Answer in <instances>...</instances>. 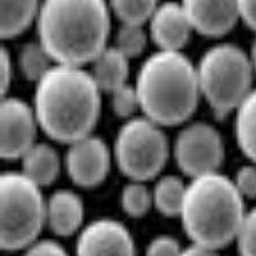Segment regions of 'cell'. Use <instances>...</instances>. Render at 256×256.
<instances>
[{
  "instance_id": "6da1fadb",
  "label": "cell",
  "mask_w": 256,
  "mask_h": 256,
  "mask_svg": "<svg viewBox=\"0 0 256 256\" xmlns=\"http://www.w3.org/2000/svg\"><path fill=\"white\" fill-rule=\"evenodd\" d=\"M32 108L44 134L70 145L94 132L102 109V90L90 70L56 63L36 82Z\"/></svg>"
},
{
  "instance_id": "7a4b0ae2",
  "label": "cell",
  "mask_w": 256,
  "mask_h": 256,
  "mask_svg": "<svg viewBox=\"0 0 256 256\" xmlns=\"http://www.w3.org/2000/svg\"><path fill=\"white\" fill-rule=\"evenodd\" d=\"M35 22L38 41L56 64L84 67L108 46L105 0H42Z\"/></svg>"
},
{
  "instance_id": "3957f363",
  "label": "cell",
  "mask_w": 256,
  "mask_h": 256,
  "mask_svg": "<svg viewBox=\"0 0 256 256\" xmlns=\"http://www.w3.org/2000/svg\"><path fill=\"white\" fill-rule=\"evenodd\" d=\"M134 88L140 112L162 127L187 122L201 98L196 64L182 52L158 50L138 68Z\"/></svg>"
},
{
  "instance_id": "277c9868",
  "label": "cell",
  "mask_w": 256,
  "mask_h": 256,
  "mask_svg": "<svg viewBox=\"0 0 256 256\" xmlns=\"http://www.w3.org/2000/svg\"><path fill=\"white\" fill-rule=\"evenodd\" d=\"M246 212L232 178L214 172L191 178L180 219L191 244L219 250L234 242Z\"/></svg>"
},
{
  "instance_id": "5b68a950",
  "label": "cell",
  "mask_w": 256,
  "mask_h": 256,
  "mask_svg": "<svg viewBox=\"0 0 256 256\" xmlns=\"http://www.w3.org/2000/svg\"><path fill=\"white\" fill-rule=\"evenodd\" d=\"M196 70L201 96L218 116L234 113L254 88L250 54L230 42L209 48Z\"/></svg>"
},
{
  "instance_id": "8992f818",
  "label": "cell",
  "mask_w": 256,
  "mask_h": 256,
  "mask_svg": "<svg viewBox=\"0 0 256 256\" xmlns=\"http://www.w3.org/2000/svg\"><path fill=\"white\" fill-rule=\"evenodd\" d=\"M46 226V198L41 187L24 173L0 176V246L4 251H24L40 238Z\"/></svg>"
},
{
  "instance_id": "52a82bcc",
  "label": "cell",
  "mask_w": 256,
  "mask_h": 256,
  "mask_svg": "<svg viewBox=\"0 0 256 256\" xmlns=\"http://www.w3.org/2000/svg\"><path fill=\"white\" fill-rule=\"evenodd\" d=\"M169 152L163 127L145 116L126 120L113 146V159L118 169L130 180L141 182L154 180L162 173Z\"/></svg>"
},
{
  "instance_id": "ba28073f",
  "label": "cell",
  "mask_w": 256,
  "mask_h": 256,
  "mask_svg": "<svg viewBox=\"0 0 256 256\" xmlns=\"http://www.w3.org/2000/svg\"><path fill=\"white\" fill-rule=\"evenodd\" d=\"M173 155L180 172L195 178L218 172L224 160V144L216 127L194 122L178 132Z\"/></svg>"
},
{
  "instance_id": "9c48e42d",
  "label": "cell",
  "mask_w": 256,
  "mask_h": 256,
  "mask_svg": "<svg viewBox=\"0 0 256 256\" xmlns=\"http://www.w3.org/2000/svg\"><path fill=\"white\" fill-rule=\"evenodd\" d=\"M40 128L32 105L14 96H3L0 105V154L4 160H20L35 145Z\"/></svg>"
},
{
  "instance_id": "30bf717a",
  "label": "cell",
  "mask_w": 256,
  "mask_h": 256,
  "mask_svg": "<svg viewBox=\"0 0 256 256\" xmlns=\"http://www.w3.org/2000/svg\"><path fill=\"white\" fill-rule=\"evenodd\" d=\"M112 158L106 142L91 134L68 145L64 168L73 184L82 188H92L105 180L110 170Z\"/></svg>"
},
{
  "instance_id": "8fae6325",
  "label": "cell",
  "mask_w": 256,
  "mask_h": 256,
  "mask_svg": "<svg viewBox=\"0 0 256 256\" xmlns=\"http://www.w3.org/2000/svg\"><path fill=\"white\" fill-rule=\"evenodd\" d=\"M76 256H136V244L124 224L99 218L80 230Z\"/></svg>"
},
{
  "instance_id": "7c38bea8",
  "label": "cell",
  "mask_w": 256,
  "mask_h": 256,
  "mask_svg": "<svg viewBox=\"0 0 256 256\" xmlns=\"http://www.w3.org/2000/svg\"><path fill=\"white\" fill-rule=\"evenodd\" d=\"M194 31L208 38H219L240 20L238 0H182Z\"/></svg>"
},
{
  "instance_id": "4fadbf2b",
  "label": "cell",
  "mask_w": 256,
  "mask_h": 256,
  "mask_svg": "<svg viewBox=\"0 0 256 256\" xmlns=\"http://www.w3.org/2000/svg\"><path fill=\"white\" fill-rule=\"evenodd\" d=\"M194 31L180 3L166 2L159 4L148 20V32L159 50L180 52L188 42Z\"/></svg>"
},
{
  "instance_id": "5bb4252c",
  "label": "cell",
  "mask_w": 256,
  "mask_h": 256,
  "mask_svg": "<svg viewBox=\"0 0 256 256\" xmlns=\"http://www.w3.org/2000/svg\"><path fill=\"white\" fill-rule=\"evenodd\" d=\"M84 205L70 190H58L46 198V226L59 237L72 236L84 228Z\"/></svg>"
},
{
  "instance_id": "9a60e30c",
  "label": "cell",
  "mask_w": 256,
  "mask_h": 256,
  "mask_svg": "<svg viewBox=\"0 0 256 256\" xmlns=\"http://www.w3.org/2000/svg\"><path fill=\"white\" fill-rule=\"evenodd\" d=\"M91 76L102 92L112 94L128 84L130 59L116 46H106L91 62Z\"/></svg>"
},
{
  "instance_id": "2e32d148",
  "label": "cell",
  "mask_w": 256,
  "mask_h": 256,
  "mask_svg": "<svg viewBox=\"0 0 256 256\" xmlns=\"http://www.w3.org/2000/svg\"><path fill=\"white\" fill-rule=\"evenodd\" d=\"M20 162L22 164L20 172L41 188L54 184L62 169L58 152L46 142H36Z\"/></svg>"
},
{
  "instance_id": "e0dca14e",
  "label": "cell",
  "mask_w": 256,
  "mask_h": 256,
  "mask_svg": "<svg viewBox=\"0 0 256 256\" xmlns=\"http://www.w3.org/2000/svg\"><path fill=\"white\" fill-rule=\"evenodd\" d=\"M234 137L244 156L256 164V88L234 112Z\"/></svg>"
},
{
  "instance_id": "ac0fdd59",
  "label": "cell",
  "mask_w": 256,
  "mask_h": 256,
  "mask_svg": "<svg viewBox=\"0 0 256 256\" xmlns=\"http://www.w3.org/2000/svg\"><path fill=\"white\" fill-rule=\"evenodd\" d=\"M38 0H2L0 34L4 40L17 38L36 20Z\"/></svg>"
},
{
  "instance_id": "d6986e66",
  "label": "cell",
  "mask_w": 256,
  "mask_h": 256,
  "mask_svg": "<svg viewBox=\"0 0 256 256\" xmlns=\"http://www.w3.org/2000/svg\"><path fill=\"white\" fill-rule=\"evenodd\" d=\"M186 186L177 176H162L152 188L154 208L166 216H180L184 205Z\"/></svg>"
},
{
  "instance_id": "ffe728a7",
  "label": "cell",
  "mask_w": 256,
  "mask_h": 256,
  "mask_svg": "<svg viewBox=\"0 0 256 256\" xmlns=\"http://www.w3.org/2000/svg\"><path fill=\"white\" fill-rule=\"evenodd\" d=\"M54 60L48 54L42 45L36 42H27L20 48L18 52V66L24 77L28 81L38 82L41 77L46 74L48 70L54 66Z\"/></svg>"
},
{
  "instance_id": "44dd1931",
  "label": "cell",
  "mask_w": 256,
  "mask_h": 256,
  "mask_svg": "<svg viewBox=\"0 0 256 256\" xmlns=\"http://www.w3.org/2000/svg\"><path fill=\"white\" fill-rule=\"evenodd\" d=\"M120 206L132 218L144 216L154 206L152 191L148 188L145 182L130 180L120 192Z\"/></svg>"
},
{
  "instance_id": "7402d4cb",
  "label": "cell",
  "mask_w": 256,
  "mask_h": 256,
  "mask_svg": "<svg viewBox=\"0 0 256 256\" xmlns=\"http://www.w3.org/2000/svg\"><path fill=\"white\" fill-rule=\"evenodd\" d=\"M109 6L122 24H144L158 8V0H109Z\"/></svg>"
},
{
  "instance_id": "603a6c76",
  "label": "cell",
  "mask_w": 256,
  "mask_h": 256,
  "mask_svg": "<svg viewBox=\"0 0 256 256\" xmlns=\"http://www.w3.org/2000/svg\"><path fill=\"white\" fill-rule=\"evenodd\" d=\"M148 35L142 24H122L116 35V45L114 46L123 52L128 59L140 56L146 49Z\"/></svg>"
},
{
  "instance_id": "cb8c5ba5",
  "label": "cell",
  "mask_w": 256,
  "mask_h": 256,
  "mask_svg": "<svg viewBox=\"0 0 256 256\" xmlns=\"http://www.w3.org/2000/svg\"><path fill=\"white\" fill-rule=\"evenodd\" d=\"M110 105L116 116L128 120L140 110V100L134 84H126L110 94Z\"/></svg>"
},
{
  "instance_id": "d4e9b609",
  "label": "cell",
  "mask_w": 256,
  "mask_h": 256,
  "mask_svg": "<svg viewBox=\"0 0 256 256\" xmlns=\"http://www.w3.org/2000/svg\"><path fill=\"white\" fill-rule=\"evenodd\" d=\"M234 242L240 256H256V206L246 212Z\"/></svg>"
},
{
  "instance_id": "484cf974",
  "label": "cell",
  "mask_w": 256,
  "mask_h": 256,
  "mask_svg": "<svg viewBox=\"0 0 256 256\" xmlns=\"http://www.w3.org/2000/svg\"><path fill=\"white\" fill-rule=\"evenodd\" d=\"M232 180L244 200L256 198V164L251 163L240 166Z\"/></svg>"
},
{
  "instance_id": "4316f807",
  "label": "cell",
  "mask_w": 256,
  "mask_h": 256,
  "mask_svg": "<svg viewBox=\"0 0 256 256\" xmlns=\"http://www.w3.org/2000/svg\"><path fill=\"white\" fill-rule=\"evenodd\" d=\"M184 248L174 237L162 234L148 242L145 256H180Z\"/></svg>"
},
{
  "instance_id": "83f0119b",
  "label": "cell",
  "mask_w": 256,
  "mask_h": 256,
  "mask_svg": "<svg viewBox=\"0 0 256 256\" xmlns=\"http://www.w3.org/2000/svg\"><path fill=\"white\" fill-rule=\"evenodd\" d=\"M24 256H70L67 250L54 240H40L24 250Z\"/></svg>"
},
{
  "instance_id": "f1b7e54d",
  "label": "cell",
  "mask_w": 256,
  "mask_h": 256,
  "mask_svg": "<svg viewBox=\"0 0 256 256\" xmlns=\"http://www.w3.org/2000/svg\"><path fill=\"white\" fill-rule=\"evenodd\" d=\"M0 84H2V94L3 96H6L8 88H10L12 82V60L9 56L8 52L6 48L2 49V60H0Z\"/></svg>"
},
{
  "instance_id": "f546056e",
  "label": "cell",
  "mask_w": 256,
  "mask_h": 256,
  "mask_svg": "<svg viewBox=\"0 0 256 256\" xmlns=\"http://www.w3.org/2000/svg\"><path fill=\"white\" fill-rule=\"evenodd\" d=\"M240 20L256 32V0H238Z\"/></svg>"
},
{
  "instance_id": "4dcf8cb0",
  "label": "cell",
  "mask_w": 256,
  "mask_h": 256,
  "mask_svg": "<svg viewBox=\"0 0 256 256\" xmlns=\"http://www.w3.org/2000/svg\"><path fill=\"white\" fill-rule=\"evenodd\" d=\"M180 256H219V254L218 250H214V248L201 246L198 244H191L182 250Z\"/></svg>"
},
{
  "instance_id": "1f68e13d",
  "label": "cell",
  "mask_w": 256,
  "mask_h": 256,
  "mask_svg": "<svg viewBox=\"0 0 256 256\" xmlns=\"http://www.w3.org/2000/svg\"><path fill=\"white\" fill-rule=\"evenodd\" d=\"M250 58H251V62H252L254 70H255V74H256V38H255V40H254V42H252V46H251Z\"/></svg>"
}]
</instances>
